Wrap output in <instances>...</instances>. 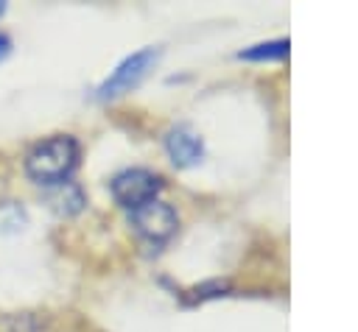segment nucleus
Here are the masks:
<instances>
[{
  "label": "nucleus",
  "mask_w": 358,
  "mask_h": 332,
  "mask_svg": "<svg viewBox=\"0 0 358 332\" xmlns=\"http://www.w3.org/2000/svg\"><path fill=\"white\" fill-rule=\"evenodd\" d=\"M81 159V145L73 134H53L36 142L25 153V176L42 187H59L70 181Z\"/></svg>",
  "instance_id": "f257e3e1"
},
{
  "label": "nucleus",
  "mask_w": 358,
  "mask_h": 332,
  "mask_svg": "<svg viewBox=\"0 0 358 332\" xmlns=\"http://www.w3.org/2000/svg\"><path fill=\"white\" fill-rule=\"evenodd\" d=\"M157 59H159V50H157V47H143V50L126 56V59L109 73V78L95 89V98H98V100H115V98L131 92V89L148 75V70L157 64Z\"/></svg>",
  "instance_id": "f03ea898"
},
{
  "label": "nucleus",
  "mask_w": 358,
  "mask_h": 332,
  "mask_svg": "<svg viewBox=\"0 0 358 332\" xmlns=\"http://www.w3.org/2000/svg\"><path fill=\"white\" fill-rule=\"evenodd\" d=\"M112 198L123 206V209H140L148 201H157L159 190H162V179L154 170L145 167H129L120 170L112 181H109Z\"/></svg>",
  "instance_id": "7ed1b4c3"
},
{
  "label": "nucleus",
  "mask_w": 358,
  "mask_h": 332,
  "mask_svg": "<svg viewBox=\"0 0 358 332\" xmlns=\"http://www.w3.org/2000/svg\"><path fill=\"white\" fill-rule=\"evenodd\" d=\"M131 226H134V232L145 240V243H165L173 232H176V226H179V215H176V209L171 206V204H165V201H148V204H143L140 209H131Z\"/></svg>",
  "instance_id": "20e7f679"
},
{
  "label": "nucleus",
  "mask_w": 358,
  "mask_h": 332,
  "mask_svg": "<svg viewBox=\"0 0 358 332\" xmlns=\"http://www.w3.org/2000/svg\"><path fill=\"white\" fill-rule=\"evenodd\" d=\"M165 151L176 167H190L204 156V142L190 126H173L165 134Z\"/></svg>",
  "instance_id": "39448f33"
},
{
  "label": "nucleus",
  "mask_w": 358,
  "mask_h": 332,
  "mask_svg": "<svg viewBox=\"0 0 358 332\" xmlns=\"http://www.w3.org/2000/svg\"><path fill=\"white\" fill-rule=\"evenodd\" d=\"M50 206L59 215H76L84 206V195L73 181H64L59 187H50Z\"/></svg>",
  "instance_id": "423d86ee"
},
{
  "label": "nucleus",
  "mask_w": 358,
  "mask_h": 332,
  "mask_svg": "<svg viewBox=\"0 0 358 332\" xmlns=\"http://www.w3.org/2000/svg\"><path fill=\"white\" fill-rule=\"evenodd\" d=\"M288 39H268V42H257L246 50L238 53V59L246 61H274V59H285L288 56Z\"/></svg>",
  "instance_id": "0eeeda50"
},
{
  "label": "nucleus",
  "mask_w": 358,
  "mask_h": 332,
  "mask_svg": "<svg viewBox=\"0 0 358 332\" xmlns=\"http://www.w3.org/2000/svg\"><path fill=\"white\" fill-rule=\"evenodd\" d=\"M8 53H11V36L0 31V61H3V59H6Z\"/></svg>",
  "instance_id": "6e6552de"
},
{
  "label": "nucleus",
  "mask_w": 358,
  "mask_h": 332,
  "mask_svg": "<svg viewBox=\"0 0 358 332\" xmlns=\"http://www.w3.org/2000/svg\"><path fill=\"white\" fill-rule=\"evenodd\" d=\"M3 11H6V3H0V14H3Z\"/></svg>",
  "instance_id": "1a4fd4ad"
}]
</instances>
